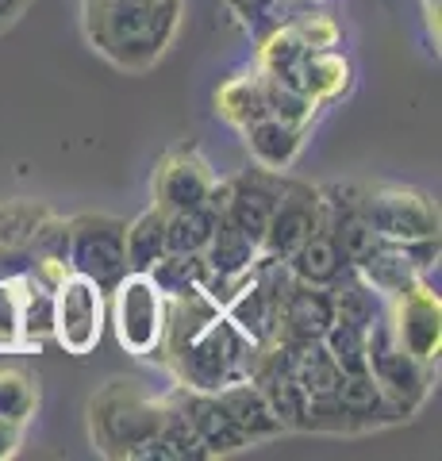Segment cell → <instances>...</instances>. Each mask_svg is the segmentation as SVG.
Masks as SVG:
<instances>
[{
    "mask_svg": "<svg viewBox=\"0 0 442 461\" xmlns=\"http://www.w3.org/2000/svg\"><path fill=\"white\" fill-rule=\"evenodd\" d=\"M16 327H20V273L0 277V350L16 354Z\"/></svg>",
    "mask_w": 442,
    "mask_h": 461,
    "instance_id": "34",
    "label": "cell"
},
{
    "mask_svg": "<svg viewBox=\"0 0 442 461\" xmlns=\"http://www.w3.org/2000/svg\"><path fill=\"white\" fill-rule=\"evenodd\" d=\"M216 220H220V212L212 200L201 208H189V212H169L166 215V250L204 254L212 235H216Z\"/></svg>",
    "mask_w": 442,
    "mask_h": 461,
    "instance_id": "24",
    "label": "cell"
},
{
    "mask_svg": "<svg viewBox=\"0 0 442 461\" xmlns=\"http://www.w3.org/2000/svg\"><path fill=\"white\" fill-rule=\"evenodd\" d=\"M289 23L308 50H331L342 42V23L335 16H327V12H301V16H293Z\"/></svg>",
    "mask_w": 442,
    "mask_h": 461,
    "instance_id": "33",
    "label": "cell"
},
{
    "mask_svg": "<svg viewBox=\"0 0 442 461\" xmlns=\"http://www.w3.org/2000/svg\"><path fill=\"white\" fill-rule=\"evenodd\" d=\"M258 354H262V346L250 342L220 312V315H212L174 357H166L162 369L181 388H193V393H220V388L235 384V381H247L254 373Z\"/></svg>",
    "mask_w": 442,
    "mask_h": 461,
    "instance_id": "3",
    "label": "cell"
},
{
    "mask_svg": "<svg viewBox=\"0 0 442 461\" xmlns=\"http://www.w3.org/2000/svg\"><path fill=\"white\" fill-rule=\"evenodd\" d=\"M185 27V0H81L89 47L123 74H147Z\"/></svg>",
    "mask_w": 442,
    "mask_h": 461,
    "instance_id": "1",
    "label": "cell"
},
{
    "mask_svg": "<svg viewBox=\"0 0 442 461\" xmlns=\"http://www.w3.org/2000/svg\"><path fill=\"white\" fill-rule=\"evenodd\" d=\"M262 112H266V96H262V74L258 69L227 77L216 89V115L227 127H235V131H242L250 120H258Z\"/></svg>",
    "mask_w": 442,
    "mask_h": 461,
    "instance_id": "22",
    "label": "cell"
},
{
    "mask_svg": "<svg viewBox=\"0 0 442 461\" xmlns=\"http://www.w3.org/2000/svg\"><path fill=\"white\" fill-rule=\"evenodd\" d=\"M304 54H308V47L301 42V35L293 32V23H274V32H269L262 39V47H258V62H254V69H262V74H269V77H281V81H293Z\"/></svg>",
    "mask_w": 442,
    "mask_h": 461,
    "instance_id": "28",
    "label": "cell"
},
{
    "mask_svg": "<svg viewBox=\"0 0 442 461\" xmlns=\"http://www.w3.org/2000/svg\"><path fill=\"white\" fill-rule=\"evenodd\" d=\"M335 323V296L323 285H304L296 281L289 285V293L281 300V315H277V330L274 339L284 342H316L327 335V327Z\"/></svg>",
    "mask_w": 442,
    "mask_h": 461,
    "instance_id": "14",
    "label": "cell"
},
{
    "mask_svg": "<svg viewBox=\"0 0 442 461\" xmlns=\"http://www.w3.org/2000/svg\"><path fill=\"white\" fill-rule=\"evenodd\" d=\"M284 266H289V273L296 281H304V285H323V288H331L338 277H342V269H350L347 262H342V250H338V242L335 235L327 230V223L320 230H311V235L296 247L289 258H284Z\"/></svg>",
    "mask_w": 442,
    "mask_h": 461,
    "instance_id": "20",
    "label": "cell"
},
{
    "mask_svg": "<svg viewBox=\"0 0 442 461\" xmlns=\"http://www.w3.org/2000/svg\"><path fill=\"white\" fill-rule=\"evenodd\" d=\"M20 442H23V423L5 420V415H0V461L16 457L20 454Z\"/></svg>",
    "mask_w": 442,
    "mask_h": 461,
    "instance_id": "35",
    "label": "cell"
},
{
    "mask_svg": "<svg viewBox=\"0 0 442 461\" xmlns=\"http://www.w3.org/2000/svg\"><path fill=\"white\" fill-rule=\"evenodd\" d=\"M216 173H212L208 158L193 147V142H181V147H169L158 166H154V208L169 212H189L208 204L212 189H216Z\"/></svg>",
    "mask_w": 442,
    "mask_h": 461,
    "instance_id": "12",
    "label": "cell"
},
{
    "mask_svg": "<svg viewBox=\"0 0 442 461\" xmlns=\"http://www.w3.org/2000/svg\"><path fill=\"white\" fill-rule=\"evenodd\" d=\"M166 420L169 396L131 377L104 381L89 400V438L96 454L112 461H142Z\"/></svg>",
    "mask_w": 442,
    "mask_h": 461,
    "instance_id": "2",
    "label": "cell"
},
{
    "mask_svg": "<svg viewBox=\"0 0 442 461\" xmlns=\"http://www.w3.org/2000/svg\"><path fill=\"white\" fill-rule=\"evenodd\" d=\"M365 369L369 377L381 384V393L392 400V408L411 420L423 400L431 396V384H435V366L419 362L416 354H408L401 342H396L389 320L384 312L377 315L374 323L365 327Z\"/></svg>",
    "mask_w": 442,
    "mask_h": 461,
    "instance_id": "5",
    "label": "cell"
},
{
    "mask_svg": "<svg viewBox=\"0 0 442 461\" xmlns=\"http://www.w3.org/2000/svg\"><path fill=\"white\" fill-rule=\"evenodd\" d=\"M169 396V393H166ZM142 461H208L201 438L193 435L189 420L181 415V408L169 396V420L162 423V430L154 435V442L147 446V457Z\"/></svg>",
    "mask_w": 442,
    "mask_h": 461,
    "instance_id": "26",
    "label": "cell"
},
{
    "mask_svg": "<svg viewBox=\"0 0 442 461\" xmlns=\"http://www.w3.org/2000/svg\"><path fill=\"white\" fill-rule=\"evenodd\" d=\"M289 285H293L289 266L258 258L254 269L231 288V296H227L220 308L250 342L266 346L269 339H274V330H277L281 300H284V293H289Z\"/></svg>",
    "mask_w": 442,
    "mask_h": 461,
    "instance_id": "8",
    "label": "cell"
},
{
    "mask_svg": "<svg viewBox=\"0 0 442 461\" xmlns=\"http://www.w3.org/2000/svg\"><path fill=\"white\" fill-rule=\"evenodd\" d=\"M123 250H127V269L147 273L166 254V212L154 204L147 212H139L135 220L127 223Z\"/></svg>",
    "mask_w": 442,
    "mask_h": 461,
    "instance_id": "23",
    "label": "cell"
},
{
    "mask_svg": "<svg viewBox=\"0 0 442 461\" xmlns=\"http://www.w3.org/2000/svg\"><path fill=\"white\" fill-rule=\"evenodd\" d=\"M362 215L374 227V235L384 242H411V239H431L438 235V208L435 200L411 189V185H358Z\"/></svg>",
    "mask_w": 442,
    "mask_h": 461,
    "instance_id": "6",
    "label": "cell"
},
{
    "mask_svg": "<svg viewBox=\"0 0 442 461\" xmlns=\"http://www.w3.org/2000/svg\"><path fill=\"white\" fill-rule=\"evenodd\" d=\"M293 377L296 384L308 393V400H320V396H331L338 381H342V369L335 366V357L327 354L323 339L316 342H301L293 354Z\"/></svg>",
    "mask_w": 442,
    "mask_h": 461,
    "instance_id": "25",
    "label": "cell"
},
{
    "mask_svg": "<svg viewBox=\"0 0 442 461\" xmlns=\"http://www.w3.org/2000/svg\"><path fill=\"white\" fill-rule=\"evenodd\" d=\"M293 85L323 108V104H331V100L347 96L354 89V62L338 47H331V50H308L301 58V66H296Z\"/></svg>",
    "mask_w": 442,
    "mask_h": 461,
    "instance_id": "18",
    "label": "cell"
},
{
    "mask_svg": "<svg viewBox=\"0 0 442 461\" xmlns=\"http://www.w3.org/2000/svg\"><path fill=\"white\" fill-rule=\"evenodd\" d=\"M169 396L181 408V415L189 420L193 435L201 438L204 454L208 457H227V454H242L247 450V435L235 427V420L227 415V408L216 400V393H193V388H181L174 384L169 388Z\"/></svg>",
    "mask_w": 442,
    "mask_h": 461,
    "instance_id": "13",
    "label": "cell"
},
{
    "mask_svg": "<svg viewBox=\"0 0 442 461\" xmlns=\"http://www.w3.org/2000/svg\"><path fill=\"white\" fill-rule=\"evenodd\" d=\"M216 400L227 408V415L235 420V427L247 435L250 446H262V442H274L284 435V427L281 420L274 415V408H269V400L258 384H254L250 377L247 381H235V384H227L216 393Z\"/></svg>",
    "mask_w": 442,
    "mask_h": 461,
    "instance_id": "17",
    "label": "cell"
},
{
    "mask_svg": "<svg viewBox=\"0 0 442 461\" xmlns=\"http://www.w3.org/2000/svg\"><path fill=\"white\" fill-rule=\"evenodd\" d=\"M108 327V293L81 273H66L54 288V330L50 342H59L66 354L85 357L104 339Z\"/></svg>",
    "mask_w": 442,
    "mask_h": 461,
    "instance_id": "7",
    "label": "cell"
},
{
    "mask_svg": "<svg viewBox=\"0 0 442 461\" xmlns=\"http://www.w3.org/2000/svg\"><path fill=\"white\" fill-rule=\"evenodd\" d=\"M39 411V377L23 362H0V415L16 423H32Z\"/></svg>",
    "mask_w": 442,
    "mask_h": 461,
    "instance_id": "27",
    "label": "cell"
},
{
    "mask_svg": "<svg viewBox=\"0 0 442 461\" xmlns=\"http://www.w3.org/2000/svg\"><path fill=\"white\" fill-rule=\"evenodd\" d=\"M384 320H389L396 342L408 354H416L419 362L438 366L442 350V300L438 285L416 281L404 293H396L392 300H384Z\"/></svg>",
    "mask_w": 442,
    "mask_h": 461,
    "instance_id": "11",
    "label": "cell"
},
{
    "mask_svg": "<svg viewBox=\"0 0 442 461\" xmlns=\"http://www.w3.org/2000/svg\"><path fill=\"white\" fill-rule=\"evenodd\" d=\"M54 330V293L32 273H20V327H16V354L42 350Z\"/></svg>",
    "mask_w": 442,
    "mask_h": 461,
    "instance_id": "21",
    "label": "cell"
},
{
    "mask_svg": "<svg viewBox=\"0 0 442 461\" xmlns=\"http://www.w3.org/2000/svg\"><path fill=\"white\" fill-rule=\"evenodd\" d=\"M127 220L108 212H77L69 215V273L96 281L108 293L127 273L123 250Z\"/></svg>",
    "mask_w": 442,
    "mask_h": 461,
    "instance_id": "9",
    "label": "cell"
},
{
    "mask_svg": "<svg viewBox=\"0 0 442 461\" xmlns=\"http://www.w3.org/2000/svg\"><path fill=\"white\" fill-rule=\"evenodd\" d=\"M227 5H231V12L239 20H258V16H266V12H274L281 0H227Z\"/></svg>",
    "mask_w": 442,
    "mask_h": 461,
    "instance_id": "36",
    "label": "cell"
},
{
    "mask_svg": "<svg viewBox=\"0 0 442 461\" xmlns=\"http://www.w3.org/2000/svg\"><path fill=\"white\" fill-rule=\"evenodd\" d=\"M327 223V204H323V189L320 185H308V181H296L284 173V185H281V196H277V208L266 223V235H262V258L269 262H284L301 242L320 230Z\"/></svg>",
    "mask_w": 442,
    "mask_h": 461,
    "instance_id": "10",
    "label": "cell"
},
{
    "mask_svg": "<svg viewBox=\"0 0 442 461\" xmlns=\"http://www.w3.org/2000/svg\"><path fill=\"white\" fill-rule=\"evenodd\" d=\"M323 346L335 357V366L342 369V377L347 373H365V327L362 323H350L335 315V323L323 335Z\"/></svg>",
    "mask_w": 442,
    "mask_h": 461,
    "instance_id": "31",
    "label": "cell"
},
{
    "mask_svg": "<svg viewBox=\"0 0 442 461\" xmlns=\"http://www.w3.org/2000/svg\"><path fill=\"white\" fill-rule=\"evenodd\" d=\"M147 273H150V281L158 285L166 296H174V293H185V288H193V285L204 281V258H201V254L166 250Z\"/></svg>",
    "mask_w": 442,
    "mask_h": 461,
    "instance_id": "32",
    "label": "cell"
},
{
    "mask_svg": "<svg viewBox=\"0 0 442 461\" xmlns=\"http://www.w3.org/2000/svg\"><path fill=\"white\" fill-rule=\"evenodd\" d=\"M27 5H32V0H0V32L16 23L23 12H27Z\"/></svg>",
    "mask_w": 442,
    "mask_h": 461,
    "instance_id": "37",
    "label": "cell"
},
{
    "mask_svg": "<svg viewBox=\"0 0 442 461\" xmlns=\"http://www.w3.org/2000/svg\"><path fill=\"white\" fill-rule=\"evenodd\" d=\"M335 403L342 408L350 423V435H365V430H381L392 423H404V415L392 408V400L381 393V384L365 373H347L335 388Z\"/></svg>",
    "mask_w": 442,
    "mask_h": 461,
    "instance_id": "16",
    "label": "cell"
},
{
    "mask_svg": "<svg viewBox=\"0 0 442 461\" xmlns=\"http://www.w3.org/2000/svg\"><path fill=\"white\" fill-rule=\"evenodd\" d=\"M108 323L116 330V342L131 357L158 362L166 335V293L150 281V273L127 269L108 288Z\"/></svg>",
    "mask_w": 442,
    "mask_h": 461,
    "instance_id": "4",
    "label": "cell"
},
{
    "mask_svg": "<svg viewBox=\"0 0 442 461\" xmlns=\"http://www.w3.org/2000/svg\"><path fill=\"white\" fill-rule=\"evenodd\" d=\"M258 74H262V69H258ZM262 96H266V112L269 115H281V120H289V123L311 127V123H316V115H320V104L311 96H304L293 81H281V77L262 74Z\"/></svg>",
    "mask_w": 442,
    "mask_h": 461,
    "instance_id": "30",
    "label": "cell"
},
{
    "mask_svg": "<svg viewBox=\"0 0 442 461\" xmlns=\"http://www.w3.org/2000/svg\"><path fill=\"white\" fill-rule=\"evenodd\" d=\"M308 131L311 127L289 123V120H281V115L262 112L258 120H250L242 127V142H247V154H250L254 166L274 169V173H289L304 150Z\"/></svg>",
    "mask_w": 442,
    "mask_h": 461,
    "instance_id": "15",
    "label": "cell"
},
{
    "mask_svg": "<svg viewBox=\"0 0 442 461\" xmlns=\"http://www.w3.org/2000/svg\"><path fill=\"white\" fill-rule=\"evenodd\" d=\"M47 204L42 200H0V250H27L32 247L35 227L47 220ZM32 254V250H27Z\"/></svg>",
    "mask_w": 442,
    "mask_h": 461,
    "instance_id": "29",
    "label": "cell"
},
{
    "mask_svg": "<svg viewBox=\"0 0 442 461\" xmlns=\"http://www.w3.org/2000/svg\"><path fill=\"white\" fill-rule=\"evenodd\" d=\"M354 273H358L381 300H392L396 293H404V288L423 281V273L411 266V258H408V250L401 247V242H384V239L362 258L358 266H354Z\"/></svg>",
    "mask_w": 442,
    "mask_h": 461,
    "instance_id": "19",
    "label": "cell"
}]
</instances>
